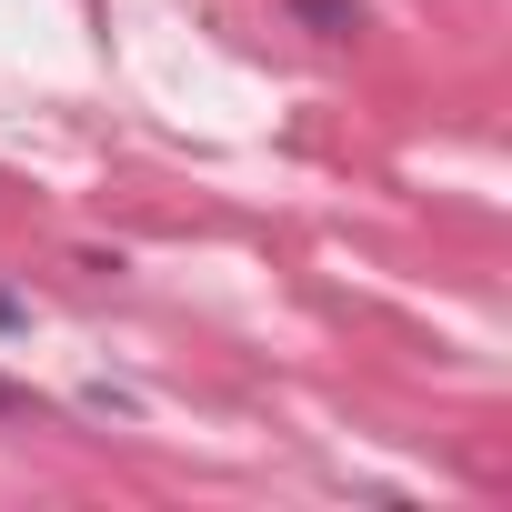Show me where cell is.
<instances>
[{
    "label": "cell",
    "mask_w": 512,
    "mask_h": 512,
    "mask_svg": "<svg viewBox=\"0 0 512 512\" xmlns=\"http://www.w3.org/2000/svg\"><path fill=\"white\" fill-rule=\"evenodd\" d=\"M0 412H21V382H0Z\"/></svg>",
    "instance_id": "3957f363"
},
{
    "label": "cell",
    "mask_w": 512,
    "mask_h": 512,
    "mask_svg": "<svg viewBox=\"0 0 512 512\" xmlns=\"http://www.w3.org/2000/svg\"><path fill=\"white\" fill-rule=\"evenodd\" d=\"M292 11H302L322 41H352V31H362V0H292Z\"/></svg>",
    "instance_id": "6da1fadb"
},
{
    "label": "cell",
    "mask_w": 512,
    "mask_h": 512,
    "mask_svg": "<svg viewBox=\"0 0 512 512\" xmlns=\"http://www.w3.org/2000/svg\"><path fill=\"white\" fill-rule=\"evenodd\" d=\"M21 322H31V312H21V302H11V292H0V332H21Z\"/></svg>",
    "instance_id": "7a4b0ae2"
}]
</instances>
